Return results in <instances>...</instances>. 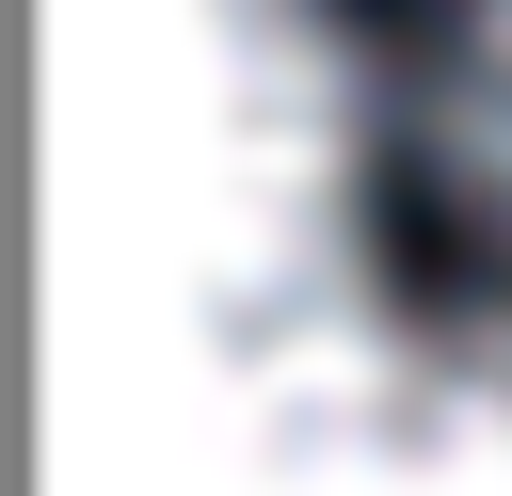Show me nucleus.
I'll return each instance as SVG.
<instances>
[{
  "label": "nucleus",
  "instance_id": "obj_1",
  "mask_svg": "<svg viewBox=\"0 0 512 496\" xmlns=\"http://www.w3.org/2000/svg\"><path fill=\"white\" fill-rule=\"evenodd\" d=\"M160 496H512V320H256L208 336Z\"/></svg>",
  "mask_w": 512,
  "mask_h": 496
},
{
  "label": "nucleus",
  "instance_id": "obj_2",
  "mask_svg": "<svg viewBox=\"0 0 512 496\" xmlns=\"http://www.w3.org/2000/svg\"><path fill=\"white\" fill-rule=\"evenodd\" d=\"M432 144L448 176L512 224V0H464L448 16V80H432Z\"/></svg>",
  "mask_w": 512,
  "mask_h": 496
}]
</instances>
